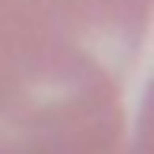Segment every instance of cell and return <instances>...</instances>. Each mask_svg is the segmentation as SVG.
I'll use <instances>...</instances> for the list:
<instances>
[{
    "label": "cell",
    "mask_w": 154,
    "mask_h": 154,
    "mask_svg": "<svg viewBox=\"0 0 154 154\" xmlns=\"http://www.w3.org/2000/svg\"><path fill=\"white\" fill-rule=\"evenodd\" d=\"M150 4L0 0V154H124Z\"/></svg>",
    "instance_id": "1"
}]
</instances>
